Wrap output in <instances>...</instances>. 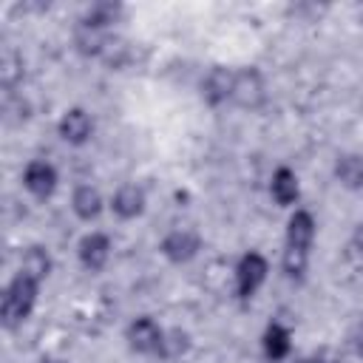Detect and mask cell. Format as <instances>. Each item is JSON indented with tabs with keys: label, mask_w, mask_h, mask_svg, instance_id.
<instances>
[{
	"label": "cell",
	"mask_w": 363,
	"mask_h": 363,
	"mask_svg": "<svg viewBox=\"0 0 363 363\" xmlns=\"http://www.w3.org/2000/svg\"><path fill=\"white\" fill-rule=\"evenodd\" d=\"M37 298H40V281L28 278L26 272H14L11 281L6 284L3 289V298H0V320L6 329H17L23 326L34 306H37Z\"/></svg>",
	"instance_id": "obj_1"
},
{
	"label": "cell",
	"mask_w": 363,
	"mask_h": 363,
	"mask_svg": "<svg viewBox=\"0 0 363 363\" xmlns=\"http://www.w3.org/2000/svg\"><path fill=\"white\" fill-rule=\"evenodd\" d=\"M162 340H164V329L150 315L133 318L128 323V329H125V343H128V349L133 354H156L159 357Z\"/></svg>",
	"instance_id": "obj_5"
},
{
	"label": "cell",
	"mask_w": 363,
	"mask_h": 363,
	"mask_svg": "<svg viewBox=\"0 0 363 363\" xmlns=\"http://www.w3.org/2000/svg\"><path fill=\"white\" fill-rule=\"evenodd\" d=\"M269 196H272V201L278 207H292L298 201V196H301V179H298V173L292 167H286V164L275 167L272 176H269Z\"/></svg>",
	"instance_id": "obj_13"
},
{
	"label": "cell",
	"mask_w": 363,
	"mask_h": 363,
	"mask_svg": "<svg viewBox=\"0 0 363 363\" xmlns=\"http://www.w3.org/2000/svg\"><path fill=\"white\" fill-rule=\"evenodd\" d=\"M269 96V88H267V79L261 74V68L255 65H244V68H235V79H233V96L230 102L241 111H258Z\"/></svg>",
	"instance_id": "obj_2"
},
{
	"label": "cell",
	"mask_w": 363,
	"mask_h": 363,
	"mask_svg": "<svg viewBox=\"0 0 363 363\" xmlns=\"http://www.w3.org/2000/svg\"><path fill=\"white\" fill-rule=\"evenodd\" d=\"M301 363H326V360H323V357H315V354H312V357H303Z\"/></svg>",
	"instance_id": "obj_20"
},
{
	"label": "cell",
	"mask_w": 363,
	"mask_h": 363,
	"mask_svg": "<svg viewBox=\"0 0 363 363\" xmlns=\"http://www.w3.org/2000/svg\"><path fill=\"white\" fill-rule=\"evenodd\" d=\"M233 79H235V68H230V65H213L204 74L201 88H199L201 102L210 105V108H218V105L230 102V96H233Z\"/></svg>",
	"instance_id": "obj_11"
},
{
	"label": "cell",
	"mask_w": 363,
	"mask_h": 363,
	"mask_svg": "<svg viewBox=\"0 0 363 363\" xmlns=\"http://www.w3.org/2000/svg\"><path fill=\"white\" fill-rule=\"evenodd\" d=\"M201 235L193 230V227H173L170 233H164V238L159 241V252L164 261L182 267V264H190L199 252H201Z\"/></svg>",
	"instance_id": "obj_4"
},
{
	"label": "cell",
	"mask_w": 363,
	"mask_h": 363,
	"mask_svg": "<svg viewBox=\"0 0 363 363\" xmlns=\"http://www.w3.org/2000/svg\"><path fill=\"white\" fill-rule=\"evenodd\" d=\"M105 199H102V193H99V187H94V184H77L74 187V193H71V210H74V216L79 218V221H85V224H91V221H96L99 216H102V210H105Z\"/></svg>",
	"instance_id": "obj_12"
},
{
	"label": "cell",
	"mask_w": 363,
	"mask_h": 363,
	"mask_svg": "<svg viewBox=\"0 0 363 363\" xmlns=\"http://www.w3.org/2000/svg\"><path fill=\"white\" fill-rule=\"evenodd\" d=\"M108 207H111V213H113L119 221H133V218H139V216L147 210V196H145L142 184H136V182H122V184L111 193Z\"/></svg>",
	"instance_id": "obj_10"
},
{
	"label": "cell",
	"mask_w": 363,
	"mask_h": 363,
	"mask_svg": "<svg viewBox=\"0 0 363 363\" xmlns=\"http://www.w3.org/2000/svg\"><path fill=\"white\" fill-rule=\"evenodd\" d=\"M193 346V337L187 329L182 326H173V329H164V340H162V349H159V357L162 360H179L182 354H187Z\"/></svg>",
	"instance_id": "obj_19"
},
{
	"label": "cell",
	"mask_w": 363,
	"mask_h": 363,
	"mask_svg": "<svg viewBox=\"0 0 363 363\" xmlns=\"http://www.w3.org/2000/svg\"><path fill=\"white\" fill-rule=\"evenodd\" d=\"M315 235H318V221L309 210L295 207L292 216L286 218V233H284V250H295V252H306L312 255L315 247Z\"/></svg>",
	"instance_id": "obj_6"
},
{
	"label": "cell",
	"mask_w": 363,
	"mask_h": 363,
	"mask_svg": "<svg viewBox=\"0 0 363 363\" xmlns=\"http://www.w3.org/2000/svg\"><path fill=\"white\" fill-rule=\"evenodd\" d=\"M23 187L34 196V199H51L60 187V173L51 162L45 159H31L26 167H23V176H20Z\"/></svg>",
	"instance_id": "obj_9"
},
{
	"label": "cell",
	"mask_w": 363,
	"mask_h": 363,
	"mask_svg": "<svg viewBox=\"0 0 363 363\" xmlns=\"http://www.w3.org/2000/svg\"><path fill=\"white\" fill-rule=\"evenodd\" d=\"M332 173H335V182L343 190H363V153L360 150L340 153L335 159Z\"/></svg>",
	"instance_id": "obj_15"
},
{
	"label": "cell",
	"mask_w": 363,
	"mask_h": 363,
	"mask_svg": "<svg viewBox=\"0 0 363 363\" xmlns=\"http://www.w3.org/2000/svg\"><path fill=\"white\" fill-rule=\"evenodd\" d=\"M51 269H54V258H51L48 247H43V244H28V247L23 250V255H20V272H26L28 278H34V281L43 284V281L51 275Z\"/></svg>",
	"instance_id": "obj_16"
},
{
	"label": "cell",
	"mask_w": 363,
	"mask_h": 363,
	"mask_svg": "<svg viewBox=\"0 0 363 363\" xmlns=\"http://www.w3.org/2000/svg\"><path fill=\"white\" fill-rule=\"evenodd\" d=\"M108 40H111V31H96V28H88V26H77V31H74V45H77V51L79 54H85V57H99L102 60V54H105V48H108Z\"/></svg>",
	"instance_id": "obj_18"
},
{
	"label": "cell",
	"mask_w": 363,
	"mask_h": 363,
	"mask_svg": "<svg viewBox=\"0 0 363 363\" xmlns=\"http://www.w3.org/2000/svg\"><path fill=\"white\" fill-rule=\"evenodd\" d=\"M57 136H60L65 145H71V147L88 145L91 136H94V116H91L85 108H79V105L65 108V111L60 113V119H57Z\"/></svg>",
	"instance_id": "obj_7"
},
{
	"label": "cell",
	"mask_w": 363,
	"mask_h": 363,
	"mask_svg": "<svg viewBox=\"0 0 363 363\" xmlns=\"http://www.w3.org/2000/svg\"><path fill=\"white\" fill-rule=\"evenodd\" d=\"M122 11H125V9H122V3H111V0L91 3L79 23H82V26H88V28H96V31H111V28H113V23H119Z\"/></svg>",
	"instance_id": "obj_17"
},
{
	"label": "cell",
	"mask_w": 363,
	"mask_h": 363,
	"mask_svg": "<svg viewBox=\"0 0 363 363\" xmlns=\"http://www.w3.org/2000/svg\"><path fill=\"white\" fill-rule=\"evenodd\" d=\"M261 352L269 363H281L292 354V332L281 323V320H272L267 323L264 335H261Z\"/></svg>",
	"instance_id": "obj_14"
},
{
	"label": "cell",
	"mask_w": 363,
	"mask_h": 363,
	"mask_svg": "<svg viewBox=\"0 0 363 363\" xmlns=\"http://www.w3.org/2000/svg\"><path fill=\"white\" fill-rule=\"evenodd\" d=\"M267 275H269V261L258 252V250H250L244 252L235 267H233V281H235V295L241 301H250L258 295V289L267 284Z\"/></svg>",
	"instance_id": "obj_3"
},
{
	"label": "cell",
	"mask_w": 363,
	"mask_h": 363,
	"mask_svg": "<svg viewBox=\"0 0 363 363\" xmlns=\"http://www.w3.org/2000/svg\"><path fill=\"white\" fill-rule=\"evenodd\" d=\"M111 235L102 230H88L79 241H77V258L82 264L85 272H102L111 261Z\"/></svg>",
	"instance_id": "obj_8"
}]
</instances>
